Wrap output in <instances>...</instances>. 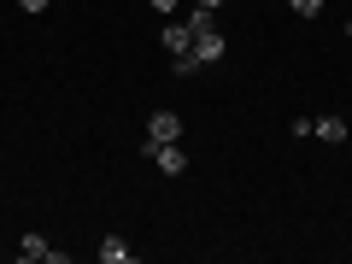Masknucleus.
Here are the masks:
<instances>
[{
	"instance_id": "f257e3e1",
	"label": "nucleus",
	"mask_w": 352,
	"mask_h": 264,
	"mask_svg": "<svg viewBox=\"0 0 352 264\" xmlns=\"http://www.w3.org/2000/svg\"><path fill=\"white\" fill-rule=\"evenodd\" d=\"M141 153H147V159L159 164L164 176H182V170H188V153L176 147V141H164V147H153V141H141Z\"/></svg>"
},
{
	"instance_id": "f03ea898",
	"label": "nucleus",
	"mask_w": 352,
	"mask_h": 264,
	"mask_svg": "<svg viewBox=\"0 0 352 264\" xmlns=\"http://www.w3.org/2000/svg\"><path fill=\"white\" fill-rule=\"evenodd\" d=\"M188 53H194V65H200V71H206V65H217V59H223V30H217V24H212V30H200Z\"/></svg>"
},
{
	"instance_id": "7ed1b4c3",
	"label": "nucleus",
	"mask_w": 352,
	"mask_h": 264,
	"mask_svg": "<svg viewBox=\"0 0 352 264\" xmlns=\"http://www.w3.org/2000/svg\"><path fill=\"white\" fill-rule=\"evenodd\" d=\"M141 141H153V147H164V141H182V118L176 112H153L147 118V135Z\"/></svg>"
},
{
	"instance_id": "20e7f679",
	"label": "nucleus",
	"mask_w": 352,
	"mask_h": 264,
	"mask_svg": "<svg viewBox=\"0 0 352 264\" xmlns=\"http://www.w3.org/2000/svg\"><path fill=\"white\" fill-rule=\"evenodd\" d=\"M18 258H24V264H41V258H53V247H47L41 235H36V229H30V235L18 241Z\"/></svg>"
},
{
	"instance_id": "39448f33",
	"label": "nucleus",
	"mask_w": 352,
	"mask_h": 264,
	"mask_svg": "<svg viewBox=\"0 0 352 264\" xmlns=\"http://www.w3.org/2000/svg\"><path fill=\"white\" fill-rule=\"evenodd\" d=\"M164 47H170V53H188V47H194V30H188V18H182V24H164Z\"/></svg>"
},
{
	"instance_id": "423d86ee",
	"label": "nucleus",
	"mask_w": 352,
	"mask_h": 264,
	"mask_svg": "<svg viewBox=\"0 0 352 264\" xmlns=\"http://www.w3.org/2000/svg\"><path fill=\"white\" fill-rule=\"evenodd\" d=\"M317 141H346V118H335V112H329V118H317Z\"/></svg>"
},
{
	"instance_id": "0eeeda50",
	"label": "nucleus",
	"mask_w": 352,
	"mask_h": 264,
	"mask_svg": "<svg viewBox=\"0 0 352 264\" xmlns=\"http://www.w3.org/2000/svg\"><path fill=\"white\" fill-rule=\"evenodd\" d=\"M100 258H106V264H129V241H124V235H106V241H100Z\"/></svg>"
},
{
	"instance_id": "6e6552de",
	"label": "nucleus",
	"mask_w": 352,
	"mask_h": 264,
	"mask_svg": "<svg viewBox=\"0 0 352 264\" xmlns=\"http://www.w3.org/2000/svg\"><path fill=\"white\" fill-rule=\"evenodd\" d=\"M170 65H176V76H194L200 65H194V53H170Z\"/></svg>"
},
{
	"instance_id": "1a4fd4ad",
	"label": "nucleus",
	"mask_w": 352,
	"mask_h": 264,
	"mask_svg": "<svg viewBox=\"0 0 352 264\" xmlns=\"http://www.w3.org/2000/svg\"><path fill=\"white\" fill-rule=\"evenodd\" d=\"M288 6H294L300 18H317V12H323V0H288Z\"/></svg>"
},
{
	"instance_id": "9d476101",
	"label": "nucleus",
	"mask_w": 352,
	"mask_h": 264,
	"mask_svg": "<svg viewBox=\"0 0 352 264\" xmlns=\"http://www.w3.org/2000/svg\"><path fill=\"white\" fill-rule=\"evenodd\" d=\"M18 6H24V12H47L53 0H18Z\"/></svg>"
},
{
	"instance_id": "9b49d317",
	"label": "nucleus",
	"mask_w": 352,
	"mask_h": 264,
	"mask_svg": "<svg viewBox=\"0 0 352 264\" xmlns=\"http://www.w3.org/2000/svg\"><path fill=\"white\" fill-rule=\"evenodd\" d=\"M153 12H176V0H153Z\"/></svg>"
},
{
	"instance_id": "f8f14e48",
	"label": "nucleus",
	"mask_w": 352,
	"mask_h": 264,
	"mask_svg": "<svg viewBox=\"0 0 352 264\" xmlns=\"http://www.w3.org/2000/svg\"><path fill=\"white\" fill-rule=\"evenodd\" d=\"M194 6H206V12H217V6H223V0H194Z\"/></svg>"
},
{
	"instance_id": "ddd939ff",
	"label": "nucleus",
	"mask_w": 352,
	"mask_h": 264,
	"mask_svg": "<svg viewBox=\"0 0 352 264\" xmlns=\"http://www.w3.org/2000/svg\"><path fill=\"white\" fill-rule=\"evenodd\" d=\"M346 36H352V24H346Z\"/></svg>"
}]
</instances>
